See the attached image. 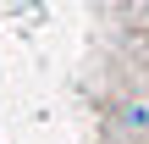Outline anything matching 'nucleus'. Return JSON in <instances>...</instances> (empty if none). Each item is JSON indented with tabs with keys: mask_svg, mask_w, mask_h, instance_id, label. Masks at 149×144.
I'll return each instance as SVG.
<instances>
[{
	"mask_svg": "<svg viewBox=\"0 0 149 144\" xmlns=\"http://www.w3.org/2000/svg\"><path fill=\"white\" fill-rule=\"evenodd\" d=\"M138 144H149V139H138Z\"/></svg>",
	"mask_w": 149,
	"mask_h": 144,
	"instance_id": "obj_2",
	"label": "nucleus"
},
{
	"mask_svg": "<svg viewBox=\"0 0 149 144\" xmlns=\"http://www.w3.org/2000/svg\"><path fill=\"white\" fill-rule=\"evenodd\" d=\"M122 122H127L138 139H149V105H127V111H122Z\"/></svg>",
	"mask_w": 149,
	"mask_h": 144,
	"instance_id": "obj_1",
	"label": "nucleus"
}]
</instances>
